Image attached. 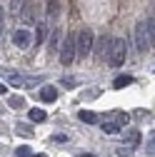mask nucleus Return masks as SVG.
<instances>
[{
	"label": "nucleus",
	"mask_w": 155,
	"mask_h": 157,
	"mask_svg": "<svg viewBox=\"0 0 155 157\" xmlns=\"http://www.w3.org/2000/svg\"><path fill=\"white\" fill-rule=\"evenodd\" d=\"M125 55H128V43L123 40V37H115V43H113V50L108 55V63L113 67H120L125 63Z\"/></svg>",
	"instance_id": "7ed1b4c3"
},
{
	"label": "nucleus",
	"mask_w": 155,
	"mask_h": 157,
	"mask_svg": "<svg viewBox=\"0 0 155 157\" xmlns=\"http://www.w3.org/2000/svg\"><path fill=\"white\" fill-rule=\"evenodd\" d=\"M10 107H23V97H10Z\"/></svg>",
	"instance_id": "b1692460"
},
{
	"label": "nucleus",
	"mask_w": 155,
	"mask_h": 157,
	"mask_svg": "<svg viewBox=\"0 0 155 157\" xmlns=\"http://www.w3.org/2000/svg\"><path fill=\"white\" fill-rule=\"evenodd\" d=\"M45 35H48V28H45V25H38V30H35V43L40 45V43L45 40Z\"/></svg>",
	"instance_id": "dca6fc26"
},
{
	"label": "nucleus",
	"mask_w": 155,
	"mask_h": 157,
	"mask_svg": "<svg viewBox=\"0 0 155 157\" xmlns=\"http://www.w3.org/2000/svg\"><path fill=\"white\" fill-rule=\"evenodd\" d=\"M58 43H60V30H50V50H58Z\"/></svg>",
	"instance_id": "2eb2a0df"
},
{
	"label": "nucleus",
	"mask_w": 155,
	"mask_h": 157,
	"mask_svg": "<svg viewBox=\"0 0 155 157\" xmlns=\"http://www.w3.org/2000/svg\"><path fill=\"white\" fill-rule=\"evenodd\" d=\"M15 130H18V135H23V137H33V127H30V125H23V122H20Z\"/></svg>",
	"instance_id": "6ab92c4d"
},
{
	"label": "nucleus",
	"mask_w": 155,
	"mask_h": 157,
	"mask_svg": "<svg viewBox=\"0 0 155 157\" xmlns=\"http://www.w3.org/2000/svg\"><path fill=\"white\" fill-rule=\"evenodd\" d=\"M23 13V0H10V15H20Z\"/></svg>",
	"instance_id": "f3484780"
},
{
	"label": "nucleus",
	"mask_w": 155,
	"mask_h": 157,
	"mask_svg": "<svg viewBox=\"0 0 155 157\" xmlns=\"http://www.w3.org/2000/svg\"><path fill=\"white\" fill-rule=\"evenodd\" d=\"M38 95H40V100H43V102H55V100H58V90H55L53 85L40 87V92H38Z\"/></svg>",
	"instance_id": "6e6552de"
},
{
	"label": "nucleus",
	"mask_w": 155,
	"mask_h": 157,
	"mask_svg": "<svg viewBox=\"0 0 155 157\" xmlns=\"http://www.w3.org/2000/svg\"><path fill=\"white\" fill-rule=\"evenodd\" d=\"M75 57H78V35H65V43L60 48V63L70 65Z\"/></svg>",
	"instance_id": "20e7f679"
},
{
	"label": "nucleus",
	"mask_w": 155,
	"mask_h": 157,
	"mask_svg": "<svg viewBox=\"0 0 155 157\" xmlns=\"http://www.w3.org/2000/svg\"><path fill=\"white\" fill-rule=\"evenodd\" d=\"M53 142H68V135H53Z\"/></svg>",
	"instance_id": "a878e982"
},
{
	"label": "nucleus",
	"mask_w": 155,
	"mask_h": 157,
	"mask_svg": "<svg viewBox=\"0 0 155 157\" xmlns=\"http://www.w3.org/2000/svg\"><path fill=\"white\" fill-rule=\"evenodd\" d=\"M8 82L13 87H35L38 82H40V77H23L18 72H8Z\"/></svg>",
	"instance_id": "423d86ee"
},
{
	"label": "nucleus",
	"mask_w": 155,
	"mask_h": 157,
	"mask_svg": "<svg viewBox=\"0 0 155 157\" xmlns=\"http://www.w3.org/2000/svg\"><path fill=\"white\" fill-rule=\"evenodd\" d=\"M28 117H30V122H45V112H43L40 107H33V110L28 112Z\"/></svg>",
	"instance_id": "9d476101"
},
{
	"label": "nucleus",
	"mask_w": 155,
	"mask_h": 157,
	"mask_svg": "<svg viewBox=\"0 0 155 157\" xmlns=\"http://www.w3.org/2000/svg\"><path fill=\"white\" fill-rule=\"evenodd\" d=\"M115 152H118L120 157H130V155H133V147H130V145H120Z\"/></svg>",
	"instance_id": "aec40b11"
},
{
	"label": "nucleus",
	"mask_w": 155,
	"mask_h": 157,
	"mask_svg": "<svg viewBox=\"0 0 155 157\" xmlns=\"http://www.w3.org/2000/svg\"><path fill=\"white\" fill-rule=\"evenodd\" d=\"M133 37H135V50H138V52H148V50L153 48L150 30H148V20H138V23H135Z\"/></svg>",
	"instance_id": "f257e3e1"
},
{
	"label": "nucleus",
	"mask_w": 155,
	"mask_h": 157,
	"mask_svg": "<svg viewBox=\"0 0 155 157\" xmlns=\"http://www.w3.org/2000/svg\"><path fill=\"white\" fill-rule=\"evenodd\" d=\"M145 20H148V30H150V40H153V48H155V15L145 17Z\"/></svg>",
	"instance_id": "a211bd4d"
},
{
	"label": "nucleus",
	"mask_w": 155,
	"mask_h": 157,
	"mask_svg": "<svg viewBox=\"0 0 155 157\" xmlns=\"http://www.w3.org/2000/svg\"><path fill=\"white\" fill-rule=\"evenodd\" d=\"M128 85H133V77L130 75H120V77H115V82H113V87H128Z\"/></svg>",
	"instance_id": "ddd939ff"
},
{
	"label": "nucleus",
	"mask_w": 155,
	"mask_h": 157,
	"mask_svg": "<svg viewBox=\"0 0 155 157\" xmlns=\"http://www.w3.org/2000/svg\"><path fill=\"white\" fill-rule=\"evenodd\" d=\"M48 15H50V17H58V15H60V3H58V0H50V3H48Z\"/></svg>",
	"instance_id": "4468645a"
},
{
	"label": "nucleus",
	"mask_w": 155,
	"mask_h": 157,
	"mask_svg": "<svg viewBox=\"0 0 155 157\" xmlns=\"http://www.w3.org/2000/svg\"><path fill=\"white\" fill-rule=\"evenodd\" d=\"M93 50H95V35H93L90 28H85V30L78 33V57H80V60H85Z\"/></svg>",
	"instance_id": "f03ea898"
},
{
	"label": "nucleus",
	"mask_w": 155,
	"mask_h": 157,
	"mask_svg": "<svg viewBox=\"0 0 155 157\" xmlns=\"http://www.w3.org/2000/svg\"><path fill=\"white\" fill-rule=\"evenodd\" d=\"M78 117H80L85 125H95V122H98V115H95V112H90V110H83Z\"/></svg>",
	"instance_id": "f8f14e48"
},
{
	"label": "nucleus",
	"mask_w": 155,
	"mask_h": 157,
	"mask_svg": "<svg viewBox=\"0 0 155 157\" xmlns=\"http://www.w3.org/2000/svg\"><path fill=\"white\" fill-rule=\"evenodd\" d=\"M35 157H45V155H35Z\"/></svg>",
	"instance_id": "cd10ccee"
},
{
	"label": "nucleus",
	"mask_w": 155,
	"mask_h": 157,
	"mask_svg": "<svg viewBox=\"0 0 155 157\" xmlns=\"http://www.w3.org/2000/svg\"><path fill=\"white\" fill-rule=\"evenodd\" d=\"M113 43H115V37H110V35H103L98 43H95V52H98L103 60H108V55H110V50H113Z\"/></svg>",
	"instance_id": "0eeeda50"
},
{
	"label": "nucleus",
	"mask_w": 155,
	"mask_h": 157,
	"mask_svg": "<svg viewBox=\"0 0 155 157\" xmlns=\"http://www.w3.org/2000/svg\"><path fill=\"white\" fill-rule=\"evenodd\" d=\"M150 155H155V135H150V140H148V147H145Z\"/></svg>",
	"instance_id": "5701e85b"
},
{
	"label": "nucleus",
	"mask_w": 155,
	"mask_h": 157,
	"mask_svg": "<svg viewBox=\"0 0 155 157\" xmlns=\"http://www.w3.org/2000/svg\"><path fill=\"white\" fill-rule=\"evenodd\" d=\"M13 43H15V48H20V50L30 48V45H33V33H30L28 28H18V30L13 33Z\"/></svg>",
	"instance_id": "39448f33"
},
{
	"label": "nucleus",
	"mask_w": 155,
	"mask_h": 157,
	"mask_svg": "<svg viewBox=\"0 0 155 157\" xmlns=\"http://www.w3.org/2000/svg\"><path fill=\"white\" fill-rule=\"evenodd\" d=\"M65 87H75V80H73V77H63V80H60Z\"/></svg>",
	"instance_id": "393cba45"
},
{
	"label": "nucleus",
	"mask_w": 155,
	"mask_h": 157,
	"mask_svg": "<svg viewBox=\"0 0 155 157\" xmlns=\"http://www.w3.org/2000/svg\"><path fill=\"white\" fill-rule=\"evenodd\" d=\"M128 120H130V117H128L125 112H118V110H115V122H118V125H125Z\"/></svg>",
	"instance_id": "4be33fe9"
},
{
	"label": "nucleus",
	"mask_w": 155,
	"mask_h": 157,
	"mask_svg": "<svg viewBox=\"0 0 155 157\" xmlns=\"http://www.w3.org/2000/svg\"><path fill=\"white\" fill-rule=\"evenodd\" d=\"M15 152H18V157H33V150H30L28 145H25V147H18Z\"/></svg>",
	"instance_id": "412c9836"
},
{
	"label": "nucleus",
	"mask_w": 155,
	"mask_h": 157,
	"mask_svg": "<svg viewBox=\"0 0 155 157\" xmlns=\"http://www.w3.org/2000/svg\"><path fill=\"white\" fill-rule=\"evenodd\" d=\"M125 142H128L130 147L140 145V132H138V130H130V132H125Z\"/></svg>",
	"instance_id": "9b49d317"
},
{
	"label": "nucleus",
	"mask_w": 155,
	"mask_h": 157,
	"mask_svg": "<svg viewBox=\"0 0 155 157\" xmlns=\"http://www.w3.org/2000/svg\"><path fill=\"white\" fill-rule=\"evenodd\" d=\"M100 95V90L98 87H93V90H88V97H90V100H93V97H98Z\"/></svg>",
	"instance_id": "bb28decb"
},
{
	"label": "nucleus",
	"mask_w": 155,
	"mask_h": 157,
	"mask_svg": "<svg viewBox=\"0 0 155 157\" xmlns=\"http://www.w3.org/2000/svg\"><path fill=\"white\" fill-rule=\"evenodd\" d=\"M100 130H103L105 135H118V132H120V125L108 120V122H100Z\"/></svg>",
	"instance_id": "1a4fd4ad"
}]
</instances>
